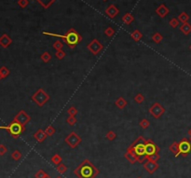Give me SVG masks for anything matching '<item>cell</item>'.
I'll list each match as a JSON object with an SVG mask.
<instances>
[{
  "label": "cell",
  "mask_w": 191,
  "mask_h": 178,
  "mask_svg": "<svg viewBox=\"0 0 191 178\" xmlns=\"http://www.w3.org/2000/svg\"><path fill=\"white\" fill-rule=\"evenodd\" d=\"M99 173L100 171L89 160H84L74 171L78 178H95Z\"/></svg>",
  "instance_id": "cell-1"
},
{
  "label": "cell",
  "mask_w": 191,
  "mask_h": 178,
  "mask_svg": "<svg viewBox=\"0 0 191 178\" xmlns=\"http://www.w3.org/2000/svg\"><path fill=\"white\" fill-rule=\"evenodd\" d=\"M43 35L49 36L61 37V39L67 44V46L70 49H74L82 40L81 36L73 28L69 29L66 32V34H65V35H61V34L58 35V34H54V33H49V32H43Z\"/></svg>",
  "instance_id": "cell-2"
},
{
  "label": "cell",
  "mask_w": 191,
  "mask_h": 178,
  "mask_svg": "<svg viewBox=\"0 0 191 178\" xmlns=\"http://www.w3.org/2000/svg\"><path fill=\"white\" fill-rule=\"evenodd\" d=\"M131 149L134 152L135 157L137 158V162L144 163L146 160L145 154V139L143 136H139L130 147Z\"/></svg>",
  "instance_id": "cell-3"
},
{
  "label": "cell",
  "mask_w": 191,
  "mask_h": 178,
  "mask_svg": "<svg viewBox=\"0 0 191 178\" xmlns=\"http://www.w3.org/2000/svg\"><path fill=\"white\" fill-rule=\"evenodd\" d=\"M0 129L8 131L13 138H18L24 132L25 127L13 120V121L8 126H0Z\"/></svg>",
  "instance_id": "cell-4"
},
{
  "label": "cell",
  "mask_w": 191,
  "mask_h": 178,
  "mask_svg": "<svg viewBox=\"0 0 191 178\" xmlns=\"http://www.w3.org/2000/svg\"><path fill=\"white\" fill-rule=\"evenodd\" d=\"M31 98L34 103H36L38 106L41 107L49 100V95L44 91L43 89H38V90L32 95Z\"/></svg>",
  "instance_id": "cell-5"
},
{
  "label": "cell",
  "mask_w": 191,
  "mask_h": 178,
  "mask_svg": "<svg viewBox=\"0 0 191 178\" xmlns=\"http://www.w3.org/2000/svg\"><path fill=\"white\" fill-rule=\"evenodd\" d=\"M179 154L183 157H187L191 153V141L187 138H183L180 142H178Z\"/></svg>",
  "instance_id": "cell-6"
},
{
  "label": "cell",
  "mask_w": 191,
  "mask_h": 178,
  "mask_svg": "<svg viewBox=\"0 0 191 178\" xmlns=\"http://www.w3.org/2000/svg\"><path fill=\"white\" fill-rule=\"evenodd\" d=\"M65 142L71 148H76V147H78V145L82 142V138H81L76 132H70V134H68V135L65 137Z\"/></svg>",
  "instance_id": "cell-7"
},
{
  "label": "cell",
  "mask_w": 191,
  "mask_h": 178,
  "mask_svg": "<svg viewBox=\"0 0 191 178\" xmlns=\"http://www.w3.org/2000/svg\"><path fill=\"white\" fill-rule=\"evenodd\" d=\"M160 150V147H158L151 139L145 140V154H146V157L154 155V154H158Z\"/></svg>",
  "instance_id": "cell-8"
},
{
  "label": "cell",
  "mask_w": 191,
  "mask_h": 178,
  "mask_svg": "<svg viewBox=\"0 0 191 178\" xmlns=\"http://www.w3.org/2000/svg\"><path fill=\"white\" fill-rule=\"evenodd\" d=\"M149 112L155 118H160L165 113V108L160 103H155L150 106Z\"/></svg>",
  "instance_id": "cell-9"
},
{
  "label": "cell",
  "mask_w": 191,
  "mask_h": 178,
  "mask_svg": "<svg viewBox=\"0 0 191 178\" xmlns=\"http://www.w3.org/2000/svg\"><path fill=\"white\" fill-rule=\"evenodd\" d=\"M13 120H14V121H16V122H18V123L22 124L23 126H25L31 120V117L24 110H21L14 117Z\"/></svg>",
  "instance_id": "cell-10"
},
{
  "label": "cell",
  "mask_w": 191,
  "mask_h": 178,
  "mask_svg": "<svg viewBox=\"0 0 191 178\" xmlns=\"http://www.w3.org/2000/svg\"><path fill=\"white\" fill-rule=\"evenodd\" d=\"M87 49L90 50L93 55H97L101 50L103 49V45L100 43V41L98 39H92L88 44Z\"/></svg>",
  "instance_id": "cell-11"
},
{
  "label": "cell",
  "mask_w": 191,
  "mask_h": 178,
  "mask_svg": "<svg viewBox=\"0 0 191 178\" xmlns=\"http://www.w3.org/2000/svg\"><path fill=\"white\" fill-rule=\"evenodd\" d=\"M143 165H144V169L147 171L149 174H153L158 168H160V164H158V162L148 161V160H146Z\"/></svg>",
  "instance_id": "cell-12"
},
{
  "label": "cell",
  "mask_w": 191,
  "mask_h": 178,
  "mask_svg": "<svg viewBox=\"0 0 191 178\" xmlns=\"http://www.w3.org/2000/svg\"><path fill=\"white\" fill-rule=\"evenodd\" d=\"M118 13H119V9H118V8H117V6H115V5L108 6V8H106V9H105V14L111 19L115 18Z\"/></svg>",
  "instance_id": "cell-13"
},
{
  "label": "cell",
  "mask_w": 191,
  "mask_h": 178,
  "mask_svg": "<svg viewBox=\"0 0 191 178\" xmlns=\"http://www.w3.org/2000/svg\"><path fill=\"white\" fill-rule=\"evenodd\" d=\"M12 43V39L9 37V35L7 34H3L1 36H0V46L4 49H7L8 47H9V45Z\"/></svg>",
  "instance_id": "cell-14"
},
{
  "label": "cell",
  "mask_w": 191,
  "mask_h": 178,
  "mask_svg": "<svg viewBox=\"0 0 191 178\" xmlns=\"http://www.w3.org/2000/svg\"><path fill=\"white\" fill-rule=\"evenodd\" d=\"M48 134L46 133L45 131H43L42 129H38L35 133H34V138L36 140L38 143L44 142V140H46Z\"/></svg>",
  "instance_id": "cell-15"
},
{
  "label": "cell",
  "mask_w": 191,
  "mask_h": 178,
  "mask_svg": "<svg viewBox=\"0 0 191 178\" xmlns=\"http://www.w3.org/2000/svg\"><path fill=\"white\" fill-rule=\"evenodd\" d=\"M156 13H157L158 16H160V17L164 18L165 16L168 15V13H169V9H168L164 4H161V5H160V6H158V7L157 8Z\"/></svg>",
  "instance_id": "cell-16"
},
{
  "label": "cell",
  "mask_w": 191,
  "mask_h": 178,
  "mask_svg": "<svg viewBox=\"0 0 191 178\" xmlns=\"http://www.w3.org/2000/svg\"><path fill=\"white\" fill-rule=\"evenodd\" d=\"M180 30L184 35H189L191 33V24L188 23H184L180 26Z\"/></svg>",
  "instance_id": "cell-17"
},
{
  "label": "cell",
  "mask_w": 191,
  "mask_h": 178,
  "mask_svg": "<svg viewBox=\"0 0 191 178\" xmlns=\"http://www.w3.org/2000/svg\"><path fill=\"white\" fill-rule=\"evenodd\" d=\"M169 150L174 155V157H178L179 154V147H178V142H174L169 147Z\"/></svg>",
  "instance_id": "cell-18"
},
{
  "label": "cell",
  "mask_w": 191,
  "mask_h": 178,
  "mask_svg": "<svg viewBox=\"0 0 191 178\" xmlns=\"http://www.w3.org/2000/svg\"><path fill=\"white\" fill-rule=\"evenodd\" d=\"M127 104L128 103H127V101L123 97H118L116 100V102H115V105H116V106L119 109H123L124 107L127 105Z\"/></svg>",
  "instance_id": "cell-19"
},
{
  "label": "cell",
  "mask_w": 191,
  "mask_h": 178,
  "mask_svg": "<svg viewBox=\"0 0 191 178\" xmlns=\"http://www.w3.org/2000/svg\"><path fill=\"white\" fill-rule=\"evenodd\" d=\"M121 20L125 24H131L133 21H134V17L128 12V13H125L123 15V17L121 18Z\"/></svg>",
  "instance_id": "cell-20"
},
{
  "label": "cell",
  "mask_w": 191,
  "mask_h": 178,
  "mask_svg": "<svg viewBox=\"0 0 191 178\" xmlns=\"http://www.w3.org/2000/svg\"><path fill=\"white\" fill-rule=\"evenodd\" d=\"M131 39H133V41L138 42L139 40H141V39L143 37V34L139 30H134L131 34Z\"/></svg>",
  "instance_id": "cell-21"
},
{
  "label": "cell",
  "mask_w": 191,
  "mask_h": 178,
  "mask_svg": "<svg viewBox=\"0 0 191 178\" xmlns=\"http://www.w3.org/2000/svg\"><path fill=\"white\" fill-rule=\"evenodd\" d=\"M36 1L39 3L44 9H48L56 1V0H36Z\"/></svg>",
  "instance_id": "cell-22"
},
{
  "label": "cell",
  "mask_w": 191,
  "mask_h": 178,
  "mask_svg": "<svg viewBox=\"0 0 191 178\" xmlns=\"http://www.w3.org/2000/svg\"><path fill=\"white\" fill-rule=\"evenodd\" d=\"M124 157H125L131 163H132V164H134L135 162H137L136 157H135L134 155H133V154L130 153V152H128V151H126V153L124 154Z\"/></svg>",
  "instance_id": "cell-23"
},
{
  "label": "cell",
  "mask_w": 191,
  "mask_h": 178,
  "mask_svg": "<svg viewBox=\"0 0 191 178\" xmlns=\"http://www.w3.org/2000/svg\"><path fill=\"white\" fill-rule=\"evenodd\" d=\"M178 20H179V22L184 23H187V21L189 20V15L187 13V12H182V13H180V15L178 16Z\"/></svg>",
  "instance_id": "cell-24"
},
{
  "label": "cell",
  "mask_w": 191,
  "mask_h": 178,
  "mask_svg": "<svg viewBox=\"0 0 191 178\" xmlns=\"http://www.w3.org/2000/svg\"><path fill=\"white\" fill-rule=\"evenodd\" d=\"M40 59H41L44 62H45V63H47V62H49L50 60H52V55H50L49 52H43V53L41 54Z\"/></svg>",
  "instance_id": "cell-25"
},
{
  "label": "cell",
  "mask_w": 191,
  "mask_h": 178,
  "mask_svg": "<svg viewBox=\"0 0 191 178\" xmlns=\"http://www.w3.org/2000/svg\"><path fill=\"white\" fill-rule=\"evenodd\" d=\"M62 158L59 154H55L52 157V162L54 163L55 165H59L60 163H62Z\"/></svg>",
  "instance_id": "cell-26"
},
{
  "label": "cell",
  "mask_w": 191,
  "mask_h": 178,
  "mask_svg": "<svg viewBox=\"0 0 191 178\" xmlns=\"http://www.w3.org/2000/svg\"><path fill=\"white\" fill-rule=\"evenodd\" d=\"M56 170H57V171H58L59 174H65V171H67V167H66L65 165L62 162V163H60L59 165H57V168H56Z\"/></svg>",
  "instance_id": "cell-27"
},
{
  "label": "cell",
  "mask_w": 191,
  "mask_h": 178,
  "mask_svg": "<svg viewBox=\"0 0 191 178\" xmlns=\"http://www.w3.org/2000/svg\"><path fill=\"white\" fill-rule=\"evenodd\" d=\"M36 178H47V177H49V175L46 173L45 171L44 170H42V169H40L39 171H37V173L36 174Z\"/></svg>",
  "instance_id": "cell-28"
},
{
  "label": "cell",
  "mask_w": 191,
  "mask_h": 178,
  "mask_svg": "<svg viewBox=\"0 0 191 178\" xmlns=\"http://www.w3.org/2000/svg\"><path fill=\"white\" fill-rule=\"evenodd\" d=\"M0 73H1L3 78H6L9 75L10 71L6 66H1V67H0Z\"/></svg>",
  "instance_id": "cell-29"
},
{
  "label": "cell",
  "mask_w": 191,
  "mask_h": 178,
  "mask_svg": "<svg viewBox=\"0 0 191 178\" xmlns=\"http://www.w3.org/2000/svg\"><path fill=\"white\" fill-rule=\"evenodd\" d=\"M162 39H163V36L160 33H155L152 36V40L154 41L155 43H160Z\"/></svg>",
  "instance_id": "cell-30"
},
{
  "label": "cell",
  "mask_w": 191,
  "mask_h": 178,
  "mask_svg": "<svg viewBox=\"0 0 191 178\" xmlns=\"http://www.w3.org/2000/svg\"><path fill=\"white\" fill-rule=\"evenodd\" d=\"M66 122H67L70 126H73V125H75L76 122H78V119H76V116H69V117L66 118Z\"/></svg>",
  "instance_id": "cell-31"
},
{
  "label": "cell",
  "mask_w": 191,
  "mask_h": 178,
  "mask_svg": "<svg viewBox=\"0 0 191 178\" xmlns=\"http://www.w3.org/2000/svg\"><path fill=\"white\" fill-rule=\"evenodd\" d=\"M117 138V133L113 132V131H109L106 133V139L109 140V141H113Z\"/></svg>",
  "instance_id": "cell-32"
},
{
  "label": "cell",
  "mask_w": 191,
  "mask_h": 178,
  "mask_svg": "<svg viewBox=\"0 0 191 178\" xmlns=\"http://www.w3.org/2000/svg\"><path fill=\"white\" fill-rule=\"evenodd\" d=\"M45 132H46V133L48 134V136H52V135L54 134V133L56 132V130L54 129L53 126L49 125V126L47 127V129L45 130Z\"/></svg>",
  "instance_id": "cell-33"
},
{
  "label": "cell",
  "mask_w": 191,
  "mask_h": 178,
  "mask_svg": "<svg viewBox=\"0 0 191 178\" xmlns=\"http://www.w3.org/2000/svg\"><path fill=\"white\" fill-rule=\"evenodd\" d=\"M115 33H116V31H115L114 28L112 27H107L105 30V35L108 37H111L115 35Z\"/></svg>",
  "instance_id": "cell-34"
},
{
  "label": "cell",
  "mask_w": 191,
  "mask_h": 178,
  "mask_svg": "<svg viewBox=\"0 0 191 178\" xmlns=\"http://www.w3.org/2000/svg\"><path fill=\"white\" fill-rule=\"evenodd\" d=\"M139 125H140V127H142L143 129H147L150 126V122L146 118H143L141 121H140Z\"/></svg>",
  "instance_id": "cell-35"
},
{
  "label": "cell",
  "mask_w": 191,
  "mask_h": 178,
  "mask_svg": "<svg viewBox=\"0 0 191 178\" xmlns=\"http://www.w3.org/2000/svg\"><path fill=\"white\" fill-rule=\"evenodd\" d=\"M65 52H63L62 49H60V50H56V52H55V57L57 59H59V60H62L65 57Z\"/></svg>",
  "instance_id": "cell-36"
},
{
  "label": "cell",
  "mask_w": 191,
  "mask_h": 178,
  "mask_svg": "<svg viewBox=\"0 0 191 178\" xmlns=\"http://www.w3.org/2000/svg\"><path fill=\"white\" fill-rule=\"evenodd\" d=\"M11 157L14 161H19V160H21V158H22V153L19 150H15L12 152Z\"/></svg>",
  "instance_id": "cell-37"
},
{
  "label": "cell",
  "mask_w": 191,
  "mask_h": 178,
  "mask_svg": "<svg viewBox=\"0 0 191 178\" xmlns=\"http://www.w3.org/2000/svg\"><path fill=\"white\" fill-rule=\"evenodd\" d=\"M134 101L136 102L137 104H142L143 102L145 101V96L142 94V93H138L135 95V97H134Z\"/></svg>",
  "instance_id": "cell-38"
},
{
  "label": "cell",
  "mask_w": 191,
  "mask_h": 178,
  "mask_svg": "<svg viewBox=\"0 0 191 178\" xmlns=\"http://www.w3.org/2000/svg\"><path fill=\"white\" fill-rule=\"evenodd\" d=\"M53 48H54L56 50L62 49V48H63V44H62V41L57 40V41H55V42L53 43Z\"/></svg>",
  "instance_id": "cell-39"
},
{
  "label": "cell",
  "mask_w": 191,
  "mask_h": 178,
  "mask_svg": "<svg viewBox=\"0 0 191 178\" xmlns=\"http://www.w3.org/2000/svg\"><path fill=\"white\" fill-rule=\"evenodd\" d=\"M160 158V154H154V155H151V156H147L146 157V160L148 161H158V160Z\"/></svg>",
  "instance_id": "cell-40"
},
{
  "label": "cell",
  "mask_w": 191,
  "mask_h": 178,
  "mask_svg": "<svg viewBox=\"0 0 191 178\" xmlns=\"http://www.w3.org/2000/svg\"><path fill=\"white\" fill-rule=\"evenodd\" d=\"M170 25H171V27L176 28L178 25H179V20H178V19H176V18H173L170 21Z\"/></svg>",
  "instance_id": "cell-41"
},
{
  "label": "cell",
  "mask_w": 191,
  "mask_h": 178,
  "mask_svg": "<svg viewBox=\"0 0 191 178\" xmlns=\"http://www.w3.org/2000/svg\"><path fill=\"white\" fill-rule=\"evenodd\" d=\"M67 113H68L69 116H76V114L78 113V109L76 108V107L71 106V107H69V109L67 110Z\"/></svg>",
  "instance_id": "cell-42"
},
{
  "label": "cell",
  "mask_w": 191,
  "mask_h": 178,
  "mask_svg": "<svg viewBox=\"0 0 191 178\" xmlns=\"http://www.w3.org/2000/svg\"><path fill=\"white\" fill-rule=\"evenodd\" d=\"M29 4V1L28 0H18V5L20 6L21 8L24 9V8H26L27 6Z\"/></svg>",
  "instance_id": "cell-43"
},
{
  "label": "cell",
  "mask_w": 191,
  "mask_h": 178,
  "mask_svg": "<svg viewBox=\"0 0 191 178\" xmlns=\"http://www.w3.org/2000/svg\"><path fill=\"white\" fill-rule=\"evenodd\" d=\"M8 152V148L4 145H0V156H3Z\"/></svg>",
  "instance_id": "cell-44"
},
{
  "label": "cell",
  "mask_w": 191,
  "mask_h": 178,
  "mask_svg": "<svg viewBox=\"0 0 191 178\" xmlns=\"http://www.w3.org/2000/svg\"><path fill=\"white\" fill-rule=\"evenodd\" d=\"M187 133L189 134V136H191V129H189V130H188V132H187Z\"/></svg>",
  "instance_id": "cell-45"
},
{
  "label": "cell",
  "mask_w": 191,
  "mask_h": 178,
  "mask_svg": "<svg viewBox=\"0 0 191 178\" xmlns=\"http://www.w3.org/2000/svg\"><path fill=\"white\" fill-rule=\"evenodd\" d=\"M3 78V77H2V75H1V73H0V80H1Z\"/></svg>",
  "instance_id": "cell-46"
},
{
  "label": "cell",
  "mask_w": 191,
  "mask_h": 178,
  "mask_svg": "<svg viewBox=\"0 0 191 178\" xmlns=\"http://www.w3.org/2000/svg\"><path fill=\"white\" fill-rule=\"evenodd\" d=\"M56 178H62V176H57Z\"/></svg>",
  "instance_id": "cell-47"
},
{
  "label": "cell",
  "mask_w": 191,
  "mask_h": 178,
  "mask_svg": "<svg viewBox=\"0 0 191 178\" xmlns=\"http://www.w3.org/2000/svg\"><path fill=\"white\" fill-rule=\"evenodd\" d=\"M189 49L191 50V44H190V46H189Z\"/></svg>",
  "instance_id": "cell-48"
},
{
  "label": "cell",
  "mask_w": 191,
  "mask_h": 178,
  "mask_svg": "<svg viewBox=\"0 0 191 178\" xmlns=\"http://www.w3.org/2000/svg\"><path fill=\"white\" fill-rule=\"evenodd\" d=\"M190 141H191V136H190Z\"/></svg>",
  "instance_id": "cell-49"
},
{
  "label": "cell",
  "mask_w": 191,
  "mask_h": 178,
  "mask_svg": "<svg viewBox=\"0 0 191 178\" xmlns=\"http://www.w3.org/2000/svg\"><path fill=\"white\" fill-rule=\"evenodd\" d=\"M47 178H50V177H49H49H47Z\"/></svg>",
  "instance_id": "cell-50"
},
{
  "label": "cell",
  "mask_w": 191,
  "mask_h": 178,
  "mask_svg": "<svg viewBox=\"0 0 191 178\" xmlns=\"http://www.w3.org/2000/svg\"><path fill=\"white\" fill-rule=\"evenodd\" d=\"M137 178H141V177H137Z\"/></svg>",
  "instance_id": "cell-51"
}]
</instances>
